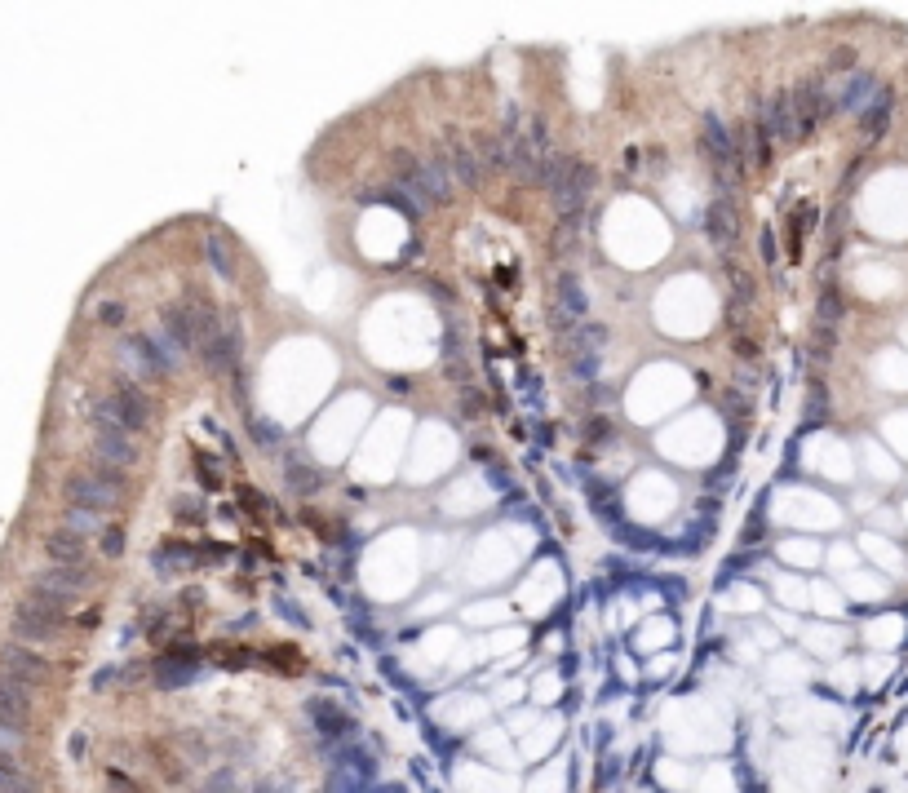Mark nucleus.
I'll list each match as a JSON object with an SVG mask.
<instances>
[{"mask_svg":"<svg viewBox=\"0 0 908 793\" xmlns=\"http://www.w3.org/2000/svg\"><path fill=\"white\" fill-rule=\"evenodd\" d=\"M63 492H67V506L107 514V510L120 506V497H125V475H120L116 466H102V461H94V470H85V475H71L63 483Z\"/></svg>","mask_w":908,"mask_h":793,"instance_id":"nucleus-1","label":"nucleus"},{"mask_svg":"<svg viewBox=\"0 0 908 793\" xmlns=\"http://www.w3.org/2000/svg\"><path fill=\"white\" fill-rule=\"evenodd\" d=\"M94 413L102 417H111L120 430H147L151 426V399H147V390L142 386H133V381H120L116 390H111L107 399H98L94 404Z\"/></svg>","mask_w":908,"mask_h":793,"instance_id":"nucleus-2","label":"nucleus"},{"mask_svg":"<svg viewBox=\"0 0 908 793\" xmlns=\"http://www.w3.org/2000/svg\"><path fill=\"white\" fill-rule=\"evenodd\" d=\"M700 147H705L709 164L718 169V182H727L731 173H736V178L745 173V169H740V160H736V133L722 125L714 111H709V116L700 120Z\"/></svg>","mask_w":908,"mask_h":793,"instance_id":"nucleus-3","label":"nucleus"},{"mask_svg":"<svg viewBox=\"0 0 908 793\" xmlns=\"http://www.w3.org/2000/svg\"><path fill=\"white\" fill-rule=\"evenodd\" d=\"M49 678V665H45V656L32 652L27 643H9V647H0V683H14V687H40Z\"/></svg>","mask_w":908,"mask_h":793,"instance_id":"nucleus-4","label":"nucleus"},{"mask_svg":"<svg viewBox=\"0 0 908 793\" xmlns=\"http://www.w3.org/2000/svg\"><path fill=\"white\" fill-rule=\"evenodd\" d=\"M94 461H102V466H116V470H125L138 461V448H133V435L129 430H120L111 417H102L94 413Z\"/></svg>","mask_w":908,"mask_h":793,"instance_id":"nucleus-5","label":"nucleus"},{"mask_svg":"<svg viewBox=\"0 0 908 793\" xmlns=\"http://www.w3.org/2000/svg\"><path fill=\"white\" fill-rule=\"evenodd\" d=\"M789 107H793L798 138H807V133H815V125H820V120L833 111V94L820 85V80H802V85L789 94Z\"/></svg>","mask_w":908,"mask_h":793,"instance_id":"nucleus-6","label":"nucleus"},{"mask_svg":"<svg viewBox=\"0 0 908 793\" xmlns=\"http://www.w3.org/2000/svg\"><path fill=\"white\" fill-rule=\"evenodd\" d=\"M607 346V328L603 324H576L572 342H567V364H572V377L590 381L598 373V355Z\"/></svg>","mask_w":908,"mask_h":793,"instance_id":"nucleus-7","label":"nucleus"},{"mask_svg":"<svg viewBox=\"0 0 908 793\" xmlns=\"http://www.w3.org/2000/svg\"><path fill=\"white\" fill-rule=\"evenodd\" d=\"M594 187H598V169H594V164H585V160H576L572 173H567V182L550 195V200H554V213H559V218H581V213H585V200H590Z\"/></svg>","mask_w":908,"mask_h":793,"instance_id":"nucleus-8","label":"nucleus"},{"mask_svg":"<svg viewBox=\"0 0 908 793\" xmlns=\"http://www.w3.org/2000/svg\"><path fill=\"white\" fill-rule=\"evenodd\" d=\"M58 634H63V616H49L27 599H18V607H14V638L18 643H54Z\"/></svg>","mask_w":908,"mask_h":793,"instance_id":"nucleus-9","label":"nucleus"},{"mask_svg":"<svg viewBox=\"0 0 908 793\" xmlns=\"http://www.w3.org/2000/svg\"><path fill=\"white\" fill-rule=\"evenodd\" d=\"M240 355H244V328L240 324H226L213 337H204V364H209L213 373H235V368H240Z\"/></svg>","mask_w":908,"mask_h":793,"instance_id":"nucleus-10","label":"nucleus"},{"mask_svg":"<svg viewBox=\"0 0 908 793\" xmlns=\"http://www.w3.org/2000/svg\"><path fill=\"white\" fill-rule=\"evenodd\" d=\"M585 311H590V297H585V284L576 280L572 271L559 275V284H554V328H572L581 324Z\"/></svg>","mask_w":908,"mask_h":793,"instance_id":"nucleus-11","label":"nucleus"},{"mask_svg":"<svg viewBox=\"0 0 908 793\" xmlns=\"http://www.w3.org/2000/svg\"><path fill=\"white\" fill-rule=\"evenodd\" d=\"M368 785H373V758L364 749H350L328 776V793H364Z\"/></svg>","mask_w":908,"mask_h":793,"instance_id":"nucleus-12","label":"nucleus"},{"mask_svg":"<svg viewBox=\"0 0 908 793\" xmlns=\"http://www.w3.org/2000/svg\"><path fill=\"white\" fill-rule=\"evenodd\" d=\"M89 585V568H58V563H49L45 572L36 576V590H49V594H58V599H76L80 590Z\"/></svg>","mask_w":908,"mask_h":793,"instance_id":"nucleus-13","label":"nucleus"},{"mask_svg":"<svg viewBox=\"0 0 908 793\" xmlns=\"http://www.w3.org/2000/svg\"><path fill=\"white\" fill-rule=\"evenodd\" d=\"M877 76H869V71H851V76H846V85L838 89V98H833V107L838 111H855V116H860L864 107H869V102L877 98Z\"/></svg>","mask_w":908,"mask_h":793,"instance_id":"nucleus-14","label":"nucleus"},{"mask_svg":"<svg viewBox=\"0 0 908 793\" xmlns=\"http://www.w3.org/2000/svg\"><path fill=\"white\" fill-rule=\"evenodd\" d=\"M160 333L169 337V346L178 350V355H187V350L200 346V333H195V324L187 319L182 306H164V311H160Z\"/></svg>","mask_w":908,"mask_h":793,"instance_id":"nucleus-15","label":"nucleus"},{"mask_svg":"<svg viewBox=\"0 0 908 793\" xmlns=\"http://www.w3.org/2000/svg\"><path fill=\"white\" fill-rule=\"evenodd\" d=\"M45 554H49V563H58V568H85V537H76V532H67V528H54L45 537Z\"/></svg>","mask_w":908,"mask_h":793,"instance_id":"nucleus-16","label":"nucleus"},{"mask_svg":"<svg viewBox=\"0 0 908 793\" xmlns=\"http://www.w3.org/2000/svg\"><path fill=\"white\" fill-rule=\"evenodd\" d=\"M891 111H895V94L882 85V89H877V98L860 111V129H864V138H869V142L882 138V133L891 129Z\"/></svg>","mask_w":908,"mask_h":793,"instance_id":"nucleus-17","label":"nucleus"},{"mask_svg":"<svg viewBox=\"0 0 908 793\" xmlns=\"http://www.w3.org/2000/svg\"><path fill=\"white\" fill-rule=\"evenodd\" d=\"M762 125H767L771 142H798V125H793V107H789V94H776L762 111Z\"/></svg>","mask_w":908,"mask_h":793,"instance_id":"nucleus-18","label":"nucleus"},{"mask_svg":"<svg viewBox=\"0 0 908 793\" xmlns=\"http://www.w3.org/2000/svg\"><path fill=\"white\" fill-rule=\"evenodd\" d=\"M417 182H421V191H426V200H430V209L435 204H448V195H452V173H448V160H430V164H421L417 169Z\"/></svg>","mask_w":908,"mask_h":793,"instance_id":"nucleus-19","label":"nucleus"},{"mask_svg":"<svg viewBox=\"0 0 908 793\" xmlns=\"http://www.w3.org/2000/svg\"><path fill=\"white\" fill-rule=\"evenodd\" d=\"M0 723H9V727L32 723V696H27V687L0 683Z\"/></svg>","mask_w":908,"mask_h":793,"instance_id":"nucleus-20","label":"nucleus"},{"mask_svg":"<svg viewBox=\"0 0 908 793\" xmlns=\"http://www.w3.org/2000/svg\"><path fill=\"white\" fill-rule=\"evenodd\" d=\"M306 714L315 718L319 740H346L350 736V718L337 705H328V700H311V705H306Z\"/></svg>","mask_w":908,"mask_h":793,"instance_id":"nucleus-21","label":"nucleus"},{"mask_svg":"<svg viewBox=\"0 0 908 793\" xmlns=\"http://www.w3.org/2000/svg\"><path fill=\"white\" fill-rule=\"evenodd\" d=\"M590 506H594V514L598 519L607 523V528H616V523H621V492L612 488V483H590Z\"/></svg>","mask_w":908,"mask_h":793,"instance_id":"nucleus-22","label":"nucleus"},{"mask_svg":"<svg viewBox=\"0 0 908 793\" xmlns=\"http://www.w3.org/2000/svg\"><path fill=\"white\" fill-rule=\"evenodd\" d=\"M288 488L297 492V497H311V492L324 488V475H319V466H311V461H288Z\"/></svg>","mask_w":908,"mask_h":793,"instance_id":"nucleus-23","label":"nucleus"},{"mask_svg":"<svg viewBox=\"0 0 908 793\" xmlns=\"http://www.w3.org/2000/svg\"><path fill=\"white\" fill-rule=\"evenodd\" d=\"M195 674H200V669L187 665V661H169V656H164V661H156V687H164V692L195 683Z\"/></svg>","mask_w":908,"mask_h":793,"instance_id":"nucleus-24","label":"nucleus"},{"mask_svg":"<svg viewBox=\"0 0 908 793\" xmlns=\"http://www.w3.org/2000/svg\"><path fill=\"white\" fill-rule=\"evenodd\" d=\"M204 257H209V266L218 271V280H235V257H231V249H226V240L218 231L204 235Z\"/></svg>","mask_w":908,"mask_h":793,"instance_id":"nucleus-25","label":"nucleus"},{"mask_svg":"<svg viewBox=\"0 0 908 793\" xmlns=\"http://www.w3.org/2000/svg\"><path fill=\"white\" fill-rule=\"evenodd\" d=\"M448 173L461 182V187H479V178H483V169H479V160H474V151L470 147H452V164H448Z\"/></svg>","mask_w":908,"mask_h":793,"instance_id":"nucleus-26","label":"nucleus"},{"mask_svg":"<svg viewBox=\"0 0 908 793\" xmlns=\"http://www.w3.org/2000/svg\"><path fill=\"white\" fill-rule=\"evenodd\" d=\"M572 156H559V151H550V156H541V182L536 187H550V195L567 182V173H572Z\"/></svg>","mask_w":908,"mask_h":793,"instance_id":"nucleus-27","label":"nucleus"},{"mask_svg":"<svg viewBox=\"0 0 908 793\" xmlns=\"http://www.w3.org/2000/svg\"><path fill=\"white\" fill-rule=\"evenodd\" d=\"M474 160H479V169L501 173V169H505V138H488V133H483V138H479V151H474Z\"/></svg>","mask_w":908,"mask_h":793,"instance_id":"nucleus-28","label":"nucleus"},{"mask_svg":"<svg viewBox=\"0 0 908 793\" xmlns=\"http://www.w3.org/2000/svg\"><path fill=\"white\" fill-rule=\"evenodd\" d=\"M749 138H753V164H758V169H771V156H776V142H771V133H767V125H762V116L753 120V129H745Z\"/></svg>","mask_w":908,"mask_h":793,"instance_id":"nucleus-29","label":"nucleus"},{"mask_svg":"<svg viewBox=\"0 0 908 793\" xmlns=\"http://www.w3.org/2000/svg\"><path fill=\"white\" fill-rule=\"evenodd\" d=\"M63 528H67V532H76V537H89V532H102L107 523H102L94 510H76V506H67V514H63Z\"/></svg>","mask_w":908,"mask_h":793,"instance_id":"nucleus-30","label":"nucleus"},{"mask_svg":"<svg viewBox=\"0 0 908 793\" xmlns=\"http://www.w3.org/2000/svg\"><path fill=\"white\" fill-rule=\"evenodd\" d=\"M0 793H36V785L9 758H0Z\"/></svg>","mask_w":908,"mask_h":793,"instance_id":"nucleus-31","label":"nucleus"},{"mask_svg":"<svg viewBox=\"0 0 908 793\" xmlns=\"http://www.w3.org/2000/svg\"><path fill=\"white\" fill-rule=\"evenodd\" d=\"M249 430H253L257 448H266V452H275V448L284 444V430L275 426V421H266V417H253V421H249Z\"/></svg>","mask_w":908,"mask_h":793,"instance_id":"nucleus-32","label":"nucleus"},{"mask_svg":"<svg viewBox=\"0 0 908 793\" xmlns=\"http://www.w3.org/2000/svg\"><path fill=\"white\" fill-rule=\"evenodd\" d=\"M616 541H621V545H629V550H652V545H656V537H652V532H643V528H625V523H616Z\"/></svg>","mask_w":908,"mask_h":793,"instance_id":"nucleus-33","label":"nucleus"},{"mask_svg":"<svg viewBox=\"0 0 908 793\" xmlns=\"http://www.w3.org/2000/svg\"><path fill=\"white\" fill-rule=\"evenodd\" d=\"M842 319V297H838V288H824V297H820V328H833Z\"/></svg>","mask_w":908,"mask_h":793,"instance_id":"nucleus-34","label":"nucleus"},{"mask_svg":"<svg viewBox=\"0 0 908 793\" xmlns=\"http://www.w3.org/2000/svg\"><path fill=\"white\" fill-rule=\"evenodd\" d=\"M576 226H581V218H563V226L554 231V244H550L554 253H572L576 249Z\"/></svg>","mask_w":908,"mask_h":793,"instance_id":"nucleus-35","label":"nucleus"},{"mask_svg":"<svg viewBox=\"0 0 908 793\" xmlns=\"http://www.w3.org/2000/svg\"><path fill=\"white\" fill-rule=\"evenodd\" d=\"M23 740H27V731H23V727H9V723H0V758L18 754V749H23Z\"/></svg>","mask_w":908,"mask_h":793,"instance_id":"nucleus-36","label":"nucleus"},{"mask_svg":"<svg viewBox=\"0 0 908 793\" xmlns=\"http://www.w3.org/2000/svg\"><path fill=\"white\" fill-rule=\"evenodd\" d=\"M98 541H102V554H107V559H120V554H125V532L120 528H102Z\"/></svg>","mask_w":908,"mask_h":793,"instance_id":"nucleus-37","label":"nucleus"},{"mask_svg":"<svg viewBox=\"0 0 908 793\" xmlns=\"http://www.w3.org/2000/svg\"><path fill=\"white\" fill-rule=\"evenodd\" d=\"M461 408H466V417H483V395L479 390H461Z\"/></svg>","mask_w":908,"mask_h":793,"instance_id":"nucleus-38","label":"nucleus"},{"mask_svg":"<svg viewBox=\"0 0 908 793\" xmlns=\"http://www.w3.org/2000/svg\"><path fill=\"white\" fill-rule=\"evenodd\" d=\"M727 413L731 417H745L749 413V395H745V390H727Z\"/></svg>","mask_w":908,"mask_h":793,"instance_id":"nucleus-39","label":"nucleus"},{"mask_svg":"<svg viewBox=\"0 0 908 793\" xmlns=\"http://www.w3.org/2000/svg\"><path fill=\"white\" fill-rule=\"evenodd\" d=\"M824 413H829V395L820 386H811V421H824Z\"/></svg>","mask_w":908,"mask_h":793,"instance_id":"nucleus-40","label":"nucleus"},{"mask_svg":"<svg viewBox=\"0 0 908 793\" xmlns=\"http://www.w3.org/2000/svg\"><path fill=\"white\" fill-rule=\"evenodd\" d=\"M776 257H780V249H776V235H771V231H762V262H771V266H776Z\"/></svg>","mask_w":908,"mask_h":793,"instance_id":"nucleus-41","label":"nucleus"},{"mask_svg":"<svg viewBox=\"0 0 908 793\" xmlns=\"http://www.w3.org/2000/svg\"><path fill=\"white\" fill-rule=\"evenodd\" d=\"M120 319H125V306H120V302L102 306V324H120Z\"/></svg>","mask_w":908,"mask_h":793,"instance_id":"nucleus-42","label":"nucleus"},{"mask_svg":"<svg viewBox=\"0 0 908 793\" xmlns=\"http://www.w3.org/2000/svg\"><path fill=\"white\" fill-rule=\"evenodd\" d=\"M173 510H178V514H187V519H191V514H200L204 506H200V501H191V497H178V501H173Z\"/></svg>","mask_w":908,"mask_h":793,"instance_id":"nucleus-43","label":"nucleus"},{"mask_svg":"<svg viewBox=\"0 0 908 793\" xmlns=\"http://www.w3.org/2000/svg\"><path fill=\"white\" fill-rule=\"evenodd\" d=\"M585 439H607V421L603 417L590 421V426H585Z\"/></svg>","mask_w":908,"mask_h":793,"instance_id":"nucleus-44","label":"nucleus"},{"mask_svg":"<svg viewBox=\"0 0 908 793\" xmlns=\"http://www.w3.org/2000/svg\"><path fill=\"white\" fill-rule=\"evenodd\" d=\"M851 58H855L851 49H838V54H833V67H851Z\"/></svg>","mask_w":908,"mask_h":793,"instance_id":"nucleus-45","label":"nucleus"},{"mask_svg":"<svg viewBox=\"0 0 908 793\" xmlns=\"http://www.w3.org/2000/svg\"><path fill=\"white\" fill-rule=\"evenodd\" d=\"M386 793H404V789H399V785H390V789H386Z\"/></svg>","mask_w":908,"mask_h":793,"instance_id":"nucleus-46","label":"nucleus"}]
</instances>
